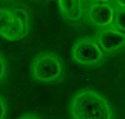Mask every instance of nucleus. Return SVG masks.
I'll return each instance as SVG.
<instances>
[{
	"instance_id": "obj_1",
	"label": "nucleus",
	"mask_w": 125,
	"mask_h": 119,
	"mask_svg": "<svg viewBox=\"0 0 125 119\" xmlns=\"http://www.w3.org/2000/svg\"><path fill=\"white\" fill-rule=\"evenodd\" d=\"M70 114L75 119H111L113 111L109 102L99 93L84 89L77 93L70 104Z\"/></svg>"
},
{
	"instance_id": "obj_2",
	"label": "nucleus",
	"mask_w": 125,
	"mask_h": 119,
	"mask_svg": "<svg viewBox=\"0 0 125 119\" xmlns=\"http://www.w3.org/2000/svg\"><path fill=\"white\" fill-rule=\"evenodd\" d=\"M31 25L29 10L19 4L0 7V37L18 41L28 35Z\"/></svg>"
},
{
	"instance_id": "obj_3",
	"label": "nucleus",
	"mask_w": 125,
	"mask_h": 119,
	"mask_svg": "<svg viewBox=\"0 0 125 119\" xmlns=\"http://www.w3.org/2000/svg\"><path fill=\"white\" fill-rule=\"evenodd\" d=\"M64 65L55 53L42 52L32 60L30 75L33 82L40 84H54L64 77Z\"/></svg>"
},
{
	"instance_id": "obj_4",
	"label": "nucleus",
	"mask_w": 125,
	"mask_h": 119,
	"mask_svg": "<svg viewBox=\"0 0 125 119\" xmlns=\"http://www.w3.org/2000/svg\"><path fill=\"white\" fill-rule=\"evenodd\" d=\"M72 57L76 64L85 67H97L104 61L105 54L95 39L84 37L75 42Z\"/></svg>"
},
{
	"instance_id": "obj_5",
	"label": "nucleus",
	"mask_w": 125,
	"mask_h": 119,
	"mask_svg": "<svg viewBox=\"0 0 125 119\" xmlns=\"http://www.w3.org/2000/svg\"><path fill=\"white\" fill-rule=\"evenodd\" d=\"M95 40L104 54H111L125 46V34L111 25L100 29Z\"/></svg>"
},
{
	"instance_id": "obj_6",
	"label": "nucleus",
	"mask_w": 125,
	"mask_h": 119,
	"mask_svg": "<svg viewBox=\"0 0 125 119\" xmlns=\"http://www.w3.org/2000/svg\"><path fill=\"white\" fill-rule=\"evenodd\" d=\"M89 22L100 29L111 25L114 21L115 7L111 3L90 4L87 9Z\"/></svg>"
},
{
	"instance_id": "obj_7",
	"label": "nucleus",
	"mask_w": 125,
	"mask_h": 119,
	"mask_svg": "<svg viewBox=\"0 0 125 119\" xmlns=\"http://www.w3.org/2000/svg\"><path fill=\"white\" fill-rule=\"evenodd\" d=\"M62 16L67 21L76 23L84 16V0H57Z\"/></svg>"
},
{
	"instance_id": "obj_8",
	"label": "nucleus",
	"mask_w": 125,
	"mask_h": 119,
	"mask_svg": "<svg viewBox=\"0 0 125 119\" xmlns=\"http://www.w3.org/2000/svg\"><path fill=\"white\" fill-rule=\"evenodd\" d=\"M112 26L125 34V7H115V16Z\"/></svg>"
},
{
	"instance_id": "obj_9",
	"label": "nucleus",
	"mask_w": 125,
	"mask_h": 119,
	"mask_svg": "<svg viewBox=\"0 0 125 119\" xmlns=\"http://www.w3.org/2000/svg\"><path fill=\"white\" fill-rule=\"evenodd\" d=\"M9 75V65L5 55L0 52V84L7 80Z\"/></svg>"
},
{
	"instance_id": "obj_10",
	"label": "nucleus",
	"mask_w": 125,
	"mask_h": 119,
	"mask_svg": "<svg viewBox=\"0 0 125 119\" xmlns=\"http://www.w3.org/2000/svg\"><path fill=\"white\" fill-rule=\"evenodd\" d=\"M9 113V107L7 100L0 95V119L7 118Z\"/></svg>"
},
{
	"instance_id": "obj_11",
	"label": "nucleus",
	"mask_w": 125,
	"mask_h": 119,
	"mask_svg": "<svg viewBox=\"0 0 125 119\" xmlns=\"http://www.w3.org/2000/svg\"><path fill=\"white\" fill-rule=\"evenodd\" d=\"M90 4L94 3H110L112 0H86Z\"/></svg>"
},
{
	"instance_id": "obj_12",
	"label": "nucleus",
	"mask_w": 125,
	"mask_h": 119,
	"mask_svg": "<svg viewBox=\"0 0 125 119\" xmlns=\"http://www.w3.org/2000/svg\"><path fill=\"white\" fill-rule=\"evenodd\" d=\"M38 115L34 114V113H26L24 115H22L21 118H38Z\"/></svg>"
},
{
	"instance_id": "obj_13",
	"label": "nucleus",
	"mask_w": 125,
	"mask_h": 119,
	"mask_svg": "<svg viewBox=\"0 0 125 119\" xmlns=\"http://www.w3.org/2000/svg\"><path fill=\"white\" fill-rule=\"evenodd\" d=\"M114 2L118 7H125V0H114Z\"/></svg>"
},
{
	"instance_id": "obj_14",
	"label": "nucleus",
	"mask_w": 125,
	"mask_h": 119,
	"mask_svg": "<svg viewBox=\"0 0 125 119\" xmlns=\"http://www.w3.org/2000/svg\"><path fill=\"white\" fill-rule=\"evenodd\" d=\"M12 1H14V0H0L1 2H12Z\"/></svg>"
},
{
	"instance_id": "obj_15",
	"label": "nucleus",
	"mask_w": 125,
	"mask_h": 119,
	"mask_svg": "<svg viewBox=\"0 0 125 119\" xmlns=\"http://www.w3.org/2000/svg\"><path fill=\"white\" fill-rule=\"evenodd\" d=\"M36 1H43V0H36Z\"/></svg>"
}]
</instances>
